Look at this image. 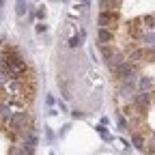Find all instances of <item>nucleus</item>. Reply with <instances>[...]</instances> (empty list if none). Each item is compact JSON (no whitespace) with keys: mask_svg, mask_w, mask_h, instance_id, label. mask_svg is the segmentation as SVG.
<instances>
[{"mask_svg":"<svg viewBox=\"0 0 155 155\" xmlns=\"http://www.w3.org/2000/svg\"><path fill=\"white\" fill-rule=\"evenodd\" d=\"M43 15H45V9L41 7V9H39V11H37V17H43Z\"/></svg>","mask_w":155,"mask_h":155,"instance_id":"nucleus-13","label":"nucleus"},{"mask_svg":"<svg viewBox=\"0 0 155 155\" xmlns=\"http://www.w3.org/2000/svg\"><path fill=\"white\" fill-rule=\"evenodd\" d=\"M140 88H142V93H151V88H153V80L142 78V80H140Z\"/></svg>","mask_w":155,"mask_h":155,"instance_id":"nucleus-7","label":"nucleus"},{"mask_svg":"<svg viewBox=\"0 0 155 155\" xmlns=\"http://www.w3.org/2000/svg\"><path fill=\"white\" fill-rule=\"evenodd\" d=\"M116 20H118V13H99V17H97V24L101 26V28H106V30H112L114 32V28H116Z\"/></svg>","mask_w":155,"mask_h":155,"instance_id":"nucleus-1","label":"nucleus"},{"mask_svg":"<svg viewBox=\"0 0 155 155\" xmlns=\"http://www.w3.org/2000/svg\"><path fill=\"white\" fill-rule=\"evenodd\" d=\"M17 15H24V11H26V4H24V0H20V2H17Z\"/></svg>","mask_w":155,"mask_h":155,"instance_id":"nucleus-10","label":"nucleus"},{"mask_svg":"<svg viewBox=\"0 0 155 155\" xmlns=\"http://www.w3.org/2000/svg\"><path fill=\"white\" fill-rule=\"evenodd\" d=\"M97 39H99V43H101V45H108V43L114 41V32L101 28V30H99V35H97Z\"/></svg>","mask_w":155,"mask_h":155,"instance_id":"nucleus-3","label":"nucleus"},{"mask_svg":"<svg viewBox=\"0 0 155 155\" xmlns=\"http://www.w3.org/2000/svg\"><path fill=\"white\" fill-rule=\"evenodd\" d=\"M9 155H28L24 149V144H13V147H9Z\"/></svg>","mask_w":155,"mask_h":155,"instance_id":"nucleus-6","label":"nucleus"},{"mask_svg":"<svg viewBox=\"0 0 155 155\" xmlns=\"http://www.w3.org/2000/svg\"><path fill=\"white\" fill-rule=\"evenodd\" d=\"M144 144H147L144 136H140V134H134V147H136V149H140V151H144V149H147Z\"/></svg>","mask_w":155,"mask_h":155,"instance_id":"nucleus-5","label":"nucleus"},{"mask_svg":"<svg viewBox=\"0 0 155 155\" xmlns=\"http://www.w3.org/2000/svg\"><path fill=\"white\" fill-rule=\"evenodd\" d=\"M97 131H99V134H101V136H104V138H106V140H108V138H110V136H108V131H106V127H104V125H99V127H97Z\"/></svg>","mask_w":155,"mask_h":155,"instance_id":"nucleus-11","label":"nucleus"},{"mask_svg":"<svg viewBox=\"0 0 155 155\" xmlns=\"http://www.w3.org/2000/svg\"><path fill=\"white\" fill-rule=\"evenodd\" d=\"M0 110H2V104H0Z\"/></svg>","mask_w":155,"mask_h":155,"instance_id":"nucleus-16","label":"nucleus"},{"mask_svg":"<svg viewBox=\"0 0 155 155\" xmlns=\"http://www.w3.org/2000/svg\"><path fill=\"white\" fill-rule=\"evenodd\" d=\"M82 39H84V30H82L78 37H71V39H69V48H78V45L82 43Z\"/></svg>","mask_w":155,"mask_h":155,"instance_id":"nucleus-8","label":"nucleus"},{"mask_svg":"<svg viewBox=\"0 0 155 155\" xmlns=\"http://www.w3.org/2000/svg\"><path fill=\"white\" fill-rule=\"evenodd\" d=\"M123 62H125V58L121 56V54H112V56L108 58V67H110V69H112V73H114V71H116L118 67H121Z\"/></svg>","mask_w":155,"mask_h":155,"instance_id":"nucleus-4","label":"nucleus"},{"mask_svg":"<svg viewBox=\"0 0 155 155\" xmlns=\"http://www.w3.org/2000/svg\"><path fill=\"white\" fill-rule=\"evenodd\" d=\"M142 24H144V28H155V26H153L155 24V17H149V15L142 17Z\"/></svg>","mask_w":155,"mask_h":155,"instance_id":"nucleus-9","label":"nucleus"},{"mask_svg":"<svg viewBox=\"0 0 155 155\" xmlns=\"http://www.w3.org/2000/svg\"><path fill=\"white\" fill-rule=\"evenodd\" d=\"M142 58H144V52H142V50H134V52H129V56H127L125 60L129 62L131 67H138Z\"/></svg>","mask_w":155,"mask_h":155,"instance_id":"nucleus-2","label":"nucleus"},{"mask_svg":"<svg viewBox=\"0 0 155 155\" xmlns=\"http://www.w3.org/2000/svg\"><path fill=\"white\" fill-rule=\"evenodd\" d=\"M2 4H4V0H0V9H2Z\"/></svg>","mask_w":155,"mask_h":155,"instance_id":"nucleus-15","label":"nucleus"},{"mask_svg":"<svg viewBox=\"0 0 155 155\" xmlns=\"http://www.w3.org/2000/svg\"><path fill=\"white\" fill-rule=\"evenodd\" d=\"M112 2H116V4H121V2H123V0H112Z\"/></svg>","mask_w":155,"mask_h":155,"instance_id":"nucleus-14","label":"nucleus"},{"mask_svg":"<svg viewBox=\"0 0 155 155\" xmlns=\"http://www.w3.org/2000/svg\"><path fill=\"white\" fill-rule=\"evenodd\" d=\"M45 30H48V26H45L43 22H41V24H37V32H45Z\"/></svg>","mask_w":155,"mask_h":155,"instance_id":"nucleus-12","label":"nucleus"}]
</instances>
